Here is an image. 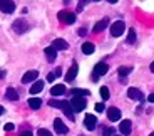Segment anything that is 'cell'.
<instances>
[{
    "instance_id": "cell-19",
    "label": "cell",
    "mask_w": 154,
    "mask_h": 136,
    "mask_svg": "<svg viewBox=\"0 0 154 136\" xmlns=\"http://www.w3.org/2000/svg\"><path fill=\"white\" fill-rule=\"evenodd\" d=\"M44 89V81H35L30 87V94H38Z\"/></svg>"
},
{
    "instance_id": "cell-23",
    "label": "cell",
    "mask_w": 154,
    "mask_h": 136,
    "mask_svg": "<svg viewBox=\"0 0 154 136\" xmlns=\"http://www.w3.org/2000/svg\"><path fill=\"white\" fill-rule=\"evenodd\" d=\"M29 106H30L32 109H38L42 106V101H40L38 97H30V99H29Z\"/></svg>"
},
{
    "instance_id": "cell-22",
    "label": "cell",
    "mask_w": 154,
    "mask_h": 136,
    "mask_svg": "<svg viewBox=\"0 0 154 136\" xmlns=\"http://www.w3.org/2000/svg\"><path fill=\"white\" fill-rule=\"evenodd\" d=\"M89 94L91 93L87 89H72V97H85Z\"/></svg>"
},
{
    "instance_id": "cell-27",
    "label": "cell",
    "mask_w": 154,
    "mask_h": 136,
    "mask_svg": "<svg viewBox=\"0 0 154 136\" xmlns=\"http://www.w3.org/2000/svg\"><path fill=\"white\" fill-rule=\"evenodd\" d=\"M100 97H102L104 101H107V99H109V89L106 87V86H104V87H100Z\"/></svg>"
},
{
    "instance_id": "cell-12",
    "label": "cell",
    "mask_w": 154,
    "mask_h": 136,
    "mask_svg": "<svg viewBox=\"0 0 154 136\" xmlns=\"http://www.w3.org/2000/svg\"><path fill=\"white\" fill-rule=\"evenodd\" d=\"M107 118L111 121H119L121 119V111L117 108H109L107 109Z\"/></svg>"
},
{
    "instance_id": "cell-37",
    "label": "cell",
    "mask_w": 154,
    "mask_h": 136,
    "mask_svg": "<svg viewBox=\"0 0 154 136\" xmlns=\"http://www.w3.org/2000/svg\"><path fill=\"white\" fill-rule=\"evenodd\" d=\"M5 74H7V72H5L4 69H0V79H4V77H5Z\"/></svg>"
},
{
    "instance_id": "cell-32",
    "label": "cell",
    "mask_w": 154,
    "mask_h": 136,
    "mask_svg": "<svg viewBox=\"0 0 154 136\" xmlns=\"http://www.w3.org/2000/svg\"><path fill=\"white\" fill-rule=\"evenodd\" d=\"M54 79H55V74H54V72H50L49 76H47V81H49V82H52Z\"/></svg>"
},
{
    "instance_id": "cell-13",
    "label": "cell",
    "mask_w": 154,
    "mask_h": 136,
    "mask_svg": "<svg viewBox=\"0 0 154 136\" xmlns=\"http://www.w3.org/2000/svg\"><path fill=\"white\" fill-rule=\"evenodd\" d=\"M77 71H79L77 64H72V66H70V69L67 71V74H66V81H67V82H70V81H74V79H75Z\"/></svg>"
},
{
    "instance_id": "cell-11",
    "label": "cell",
    "mask_w": 154,
    "mask_h": 136,
    "mask_svg": "<svg viewBox=\"0 0 154 136\" xmlns=\"http://www.w3.org/2000/svg\"><path fill=\"white\" fill-rule=\"evenodd\" d=\"M0 10L4 12V14H12V12L15 10V4L14 2H0Z\"/></svg>"
},
{
    "instance_id": "cell-21",
    "label": "cell",
    "mask_w": 154,
    "mask_h": 136,
    "mask_svg": "<svg viewBox=\"0 0 154 136\" xmlns=\"http://www.w3.org/2000/svg\"><path fill=\"white\" fill-rule=\"evenodd\" d=\"M131 71H132V67H129V66H121L119 69H117V74H119V77H121V79H124L127 74L131 72Z\"/></svg>"
},
{
    "instance_id": "cell-16",
    "label": "cell",
    "mask_w": 154,
    "mask_h": 136,
    "mask_svg": "<svg viewBox=\"0 0 154 136\" xmlns=\"http://www.w3.org/2000/svg\"><path fill=\"white\" fill-rule=\"evenodd\" d=\"M50 94L52 96H62V94H66V86L64 84H55L52 89H50Z\"/></svg>"
},
{
    "instance_id": "cell-9",
    "label": "cell",
    "mask_w": 154,
    "mask_h": 136,
    "mask_svg": "<svg viewBox=\"0 0 154 136\" xmlns=\"http://www.w3.org/2000/svg\"><path fill=\"white\" fill-rule=\"evenodd\" d=\"M37 77H38V72H37V71H27V72L22 76V82H23V84H27V82L37 81Z\"/></svg>"
},
{
    "instance_id": "cell-41",
    "label": "cell",
    "mask_w": 154,
    "mask_h": 136,
    "mask_svg": "<svg viewBox=\"0 0 154 136\" xmlns=\"http://www.w3.org/2000/svg\"><path fill=\"white\" fill-rule=\"evenodd\" d=\"M149 136H154V133H151V134H149Z\"/></svg>"
},
{
    "instance_id": "cell-5",
    "label": "cell",
    "mask_w": 154,
    "mask_h": 136,
    "mask_svg": "<svg viewBox=\"0 0 154 136\" xmlns=\"http://www.w3.org/2000/svg\"><path fill=\"white\" fill-rule=\"evenodd\" d=\"M96 125H97V118L94 114H85L84 118V126L89 129V131H94L96 129Z\"/></svg>"
},
{
    "instance_id": "cell-25",
    "label": "cell",
    "mask_w": 154,
    "mask_h": 136,
    "mask_svg": "<svg viewBox=\"0 0 154 136\" xmlns=\"http://www.w3.org/2000/svg\"><path fill=\"white\" fill-rule=\"evenodd\" d=\"M134 42H136V30L129 29V32H127V44H134Z\"/></svg>"
},
{
    "instance_id": "cell-33",
    "label": "cell",
    "mask_w": 154,
    "mask_h": 136,
    "mask_svg": "<svg viewBox=\"0 0 154 136\" xmlns=\"http://www.w3.org/2000/svg\"><path fill=\"white\" fill-rule=\"evenodd\" d=\"M77 34H79V35H85V34H87V29H84V27L79 29V30H77Z\"/></svg>"
},
{
    "instance_id": "cell-42",
    "label": "cell",
    "mask_w": 154,
    "mask_h": 136,
    "mask_svg": "<svg viewBox=\"0 0 154 136\" xmlns=\"http://www.w3.org/2000/svg\"><path fill=\"white\" fill-rule=\"evenodd\" d=\"M114 136H121V134H114Z\"/></svg>"
},
{
    "instance_id": "cell-39",
    "label": "cell",
    "mask_w": 154,
    "mask_h": 136,
    "mask_svg": "<svg viewBox=\"0 0 154 136\" xmlns=\"http://www.w3.org/2000/svg\"><path fill=\"white\" fill-rule=\"evenodd\" d=\"M5 113V109H4V106H0V114H4Z\"/></svg>"
},
{
    "instance_id": "cell-31",
    "label": "cell",
    "mask_w": 154,
    "mask_h": 136,
    "mask_svg": "<svg viewBox=\"0 0 154 136\" xmlns=\"http://www.w3.org/2000/svg\"><path fill=\"white\" fill-rule=\"evenodd\" d=\"M14 128H15V126L12 125V123H7V125L4 126V129H5V131H14Z\"/></svg>"
},
{
    "instance_id": "cell-8",
    "label": "cell",
    "mask_w": 154,
    "mask_h": 136,
    "mask_svg": "<svg viewBox=\"0 0 154 136\" xmlns=\"http://www.w3.org/2000/svg\"><path fill=\"white\" fill-rule=\"evenodd\" d=\"M127 96L131 97V99H134V101H143L144 99V94L141 93L137 87H129V89H127Z\"/></svg>"
},
{
    "instance_id": "cell-34",
    "label": "cell",
    "mask_w": 154,
    "mask_h": 136,
    "mask_svg": "<svg viewBox=\"0 0 154 136\" xmlns=\"http://www.w3.org/2000/svg\"><path fill=\"white\" fill-rule=\"evenodd\" d=\"M54 74H55V77H59V76L62 74V69H60V67H57V69L54 71Z\"/></svg>"
},
{
    "instance_id": "cell-2",
    "label": "cell",
    "mask_w": 154,
    "mask_h": 136,
    "mask_svg": "<svg viewBox=\"0 0 154 136\" xmlns=\"http://www.w3.org/2000/svg\"><path fill=\"white\" fill-rule=\"evenodd\" d=\"M69 103H70V108H72L74 113H79V111H82V109L85 108V104H87L85 97H72Z\"/></svg>"
},
{
    "instance_id": "cell-14",
    "label": "cell",
    "mask_w": 154,
    "mask_h": 136,
    "mask_svg": "<svg viewBox=\"0 0 154 136\" xmlns=\"http://www.w3.org/2000/svg\"><path fill=\"white\" fill-rule=\"evenodd\" d=\"M52 47H54L55 51H66L67 47H69V44L64 39H55L54 42H52Z\"/></svg>"
},
{
    "instance_id": "cell-40",
    "label": "cell",
    "mask_w": 154,
    "mask_h": 136,
    "mask_svg": "<svg viewBox=\"0 0 154 136\" xmlns=\"http://www.w3.org/2000/svg\"><path fill=\"white\" fill-rule=\"evenodd\" d=\"M151 71H152V72H154V62L151 64Z\"/></svg>"
},
{
    "instance_id": "cell-20",
    "label": "cell",
    "mask_w": 154,
    "mask_h": 136,
    "mask_svg": "<svg viewBox=\"0 0 154 136\" xmlns=\"http://www.w3.org/2000/svg\"><path fill=\"white\" fill-rule=\"evenodd\" d=\"M94 51H96V46H94L92 42H84V44H82V52H84L85 55L92 54Z\"/></svg>"
},
{
    "instance_id": "cell-38",
    "label": "cell",
    "mask_w": 154,
    "mask_h": 136,
    "mask_svg": "<svg viewBox=\"0 0 154 136\" xmlns=\"http://www.w3.org/2000/svg\"><path fill=\"white\" fill-rule=\"evenodd\" d=\"M147 101H149V103H154V94H149V97H147Z\"/></svg>"
},
{
    "instance_id": "cell-26",
    "label": "cell",
    "mask_w": 154,
    "mask_h": 136,
    "mask_svg": "<svg viewBox=\"0 0 154 136\" xmlns=\"http://www.w3.org/2000/svg\"><path fill=\"white\" fill-rule=\"evenodd\" d=\"M62 111H64V114H66V116L69 118V119H72V121H74V111H72V108H70V103H69V106H67V108H64Z\"/></svg>"
},
{
    "instance_id": "cell-1",
    "label": "cell",
    "mask_w": 154,
    "mask_h": 136,
    "mask_svg": "<svg viewBox=\"0 0 154 136\" xmlns=\"http://www.w3.org/2000/svg\"><path fill=\"white\" fill-rule=\"evenodd\" d=\"M107 71H109V66H107L106 62H97L96 66H94V71H92V76H91V79H92V81H97L100 76L107 74Z\"/></svg>"
},
{
    "instance_id": "cell-3",
    "label": "cell",
    "mask_w": 154,
    "mask_h": 136,
    "mask_svg": "<svg viewBox=\"0 0 154 136\" xmlns=\"http://www.w3.org/2000/svg\"><path fill=\"white\" fill-rule=\"evenodd\" d=\"M124 30H126V24H124L122 20H116L111 25V35L112 37H119L121 34H124Z\"/></svg>"
},
{
    "instance_id": "cell-10",
    "label": "cell",
    "mask_w": 154,
    "mask_h": 136,
    "mask_svg": "<svg viewBox=\"0 0 154 136\" xmlns=\"http://www.w3.org/2000/svg\"><path fill=\"white\" fill-rule=\"evenodd\" d=\"M54 129H55V133H59V134H66L69 129H67V126L62 123V119H54Z\"/></svg>"
},
{
    "instance_id": "cell-29",
    "label": "cell",
    "mask_w": 154,
    "mask_h": 136,
    "mask_svg": "<svg viewBox=\"0 0 154 136\" xmlns=\"http://www.w3.org/2000/svg\"><path fill=\"white\" fill-rule=\"evenodd\" d=\"M104 136H114V128H104Z\"/></svg>"
},
{
    "instance_id": "cell-17",
    "label": "cell",
    "mask_w": 154,
    "mask_h": 136,
    "mask_svg": "<svg viewBox=\"0 0 154 136\" xmlns=\"http://www.w3.org/2000/svg\"><path fill=\"white\" fill-rule=\"evenodd\" d=\"M45 55H47V61H49V62H54L55 57H57V51H55L52 46L45 47Z\"/></svg>"
},
{
    "instance_id": "cell-36",
    "label": "cell",
    "mask_w": 154,
    "mask_h": 136,
    "mask_svg": "<svg viewBox=\"0 0 154 136\" xmlns=\"http://www.w3.org/2000/svg\"><path fill=\"white\" fill-rule=\"evenodd\" d=\"M20 136H34V134L30 131H23V133H20Z\"/></svg>"
},
{
    "instance_id": "cell-7",
    "label": "cell",
    "mask_w": 154,
    "mask_h": 136,
    "mask_svg": "<svg viewBox=\"0 0 154 136\" xmlns=\"http://www.w3.org/2000/svg\"><path fill=\"white\" fill-rule=\"evenodd\" d=\"M119 131H121V136H127V134H131V131H132V123H131L129 119L121 121V125H119Z\"/></svg>"
},
{
    "instance_id": "cell-35",
    "label": "cell",
    "mask_w": 154,
    "mask_h": 136,
    "mask_svg": "<svg viewBox=\"0 0 154 136\" xmlns=\"http://www.w3.org/2000/svg\"><path fill=\"white\" fill-rule=\"evenodd\" d=\"M82 8H84V2H79V5H77V12H82Z\"/></svg>"
},
{
    "instance_id": "cell-28",
    "label": "cell",
    "mask_w": 154,
    "mask_h": 136,
    "mask_svg": "<svg viewBox=\"0 0 154 136\" xmlns=\"http://www.w3.org/2000/svg\"><path fill=\"white\" fill-rule=\"evenodd\" d=\"M37 136H52V133H50L49 129H38Z\"/></svg>"
},
{
    "instance_id": "cell-4",
    "label": "cell",
    "mask_w": 154,
    "mask_h": 136,
    "mask_svg": "<svg viewBox=\"0 0 154 136\" xmlns=\"http://www.w3.org/2000/svg\"><path fill=\"white\" fill-rule=\"evenodd\" d=\"M57 17H59V20H60L62 24H67V25H70V24L75 22V14L67 12V10H60Z\"/></svg>"
},
{
    "instance_id": "cell-24",
    "label": "cell",
    "mask_w": 154,
    "mask_h": 136,
    "mask_svg": "<svg viewBox=\"0 0 154 136\" xmlns=\"http://www.w3.org/2000/svg\"><path fill=\"white\" fill-rule=\"evenodd\" d=\"M49 104L52 106V108L64 109V108H67V106H69V101H49Z\"/></svg>"
},
{
    "instance_id": "cell-18",
    "label": "cell",
    "mask_w": 154,
    "mask_h": 136,
    "mask_svg": "<svg viewBox=\"0 0 154 136\" xmlns=\"http://www.w3.org/2000/svg\"><path fill=\"white\" fill-rule=\"evenodd\" d=\"M5 97L8 101H19V93H17L14 87H7V93H5Z\"/></svg>"
},
{
    "instance_id": "cell-6",
    "label": "cell",
    "mask_w": 154,
    "mask_h": 136,
    "mask_svg": "<svg viewBox=\"0 0 154 136\" xmlns=\"http://www.w3.org/2000/svg\"><path fill=\"white\" fill-rule=\"evenodd\" d=\"M12 27H14V30H15L17 34H23V32H27L29 24L25 22L23 19H19V20H15V22H14V25H12Z\"/></svg>"
},
{
    "instance_id": "cell-15",
    "label": "cell",
    "mask_w": 154,
    "mask_h": 136,
    "mask_svg": "<svg viewBox=\"0 0 154 136\" xmlns=\"http://www.w3.org/2000/svg\"><path fill=\"white\" fill-rule=\"evenodd\" d=\"M107 25H109V19H107V17H104L102 20H99V22L94 25V32H96V34H97V32H102Z\"/></svg>"
},
{
    "instance_id": "cell-30",
    "label": "cell",
    "mask_w": 154,
    "mask_h": 136,
    "mask_svg": "<svg viewBox=\"0 0 154 136\" xmlns=\"http://www.w3.org/2000/svg\"><path fill=\"white\" fill-rule=\"evenodd\" d=\"M104 103H97V104H96V111H97V113H102V111H104Z\"/></svg>"
}]
</instances>
